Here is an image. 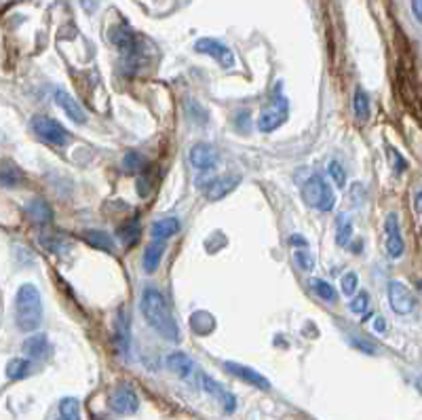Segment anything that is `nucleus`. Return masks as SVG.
<instances>
[{
	"instance_id": "obj_1",
	"label": "nucleus",
	"mask_w": 422,
	"mask_h": 420,
	"mask_svg": "<svg viewBox=\"0 0 422 420\" xmlns=\"http://www.w3.org/2000/svg\"><path fill=\"white\" fill-rule=\"evenodd\" d=\"M140 310L144 314L146 324L157 332L161 334L165 340L169 342H177L180 340V328H177V321L173 317V312L165 300V296L157 289V287H146L142 291V298H140Z\"/></svg>"
},
{
	"instance_id": "obj_2",
	"label": "nucleus",
	"mask_w": 422,
	"mask_h": 420,
	"mask_svg": "<svg viewBox=\"0 0 422 420\" xmlns=\"http://www.w3.org/2000/svg\"><path fill=\"white\" fill-rule=\"evenodd\" d=\"M15 324L22 332H36L43 324V298L36 285H22L15 296Z\"/></svg>"
},
{
	"instance_id": "obj_3",
	"label": "nucleus",
	"mask_w": 422,
	"mask_h": 420,
	"mask_svg": "<svg viewBox=\"0 0 422 420\" xmlns=\"http://www.w3.org/2000/svg\"><path fill=\"white\" fill-rule=\"evenodd\" d=\"M302 201L314 212H332L336 207V194L330 182L319 173L310 175L302 186Z\"/></svg>"
},
{
	"instance_id": "obj_4",
	"label": "nucleus",
	"mask_w": 422,
	"mask_h": 420,
	"mask_svg": "<svg viewBox=\"0 0 422 420\" xmlns=\"http://www.w3.org/2000/svg\"><path fill=\"white\" fill-rule=\"evenodd\" d=\"M287 119H289V99L283 95V85L277 82L275 95L268 99V103L262 108V113L258 117V129L262 133H272L281 125H285Z\"/></svg>"
},
{
	"instance_id": "obj_5",
	"label": "nucleus",
	"mask_w": 422,
	"mask_h": 420,
	"mask_svg": "<svg viewBox=\"0 0 422 420\" xmlns=\"http://www.w3.org/2000/svg\"><path fill=\"white\" fill-rule=\"evenodd\" d=\"M32 131L47 144H53V146H64L72 140V136L68 133V129L57 123L55 119L51 117H43V115H36L32 117Z\"/></svg>"
},
{
	"instance_id": "obj_6",
	"label": "nucleus",
	"mask_w": 422,
	"mask_h": 420,
	"mask_svg": "<svg viewBox=\"0 0 422 420\" xmlns=\"http://www.w3.org/2000/svg\"><path fill=\"white\" fill-rule=\"evenodd\" d=\"M194 51L196 53H203V55H209L214 57L222 68H233L235 66V53L231 51L228 45H224L222 41H216V38H198L194 43Z\"/></svg>"
},
{
	"instance_id": "obj_7",
	"label": "nucleus",
	"mask_w": 422,
	"mask_h": 420,
	"mask_svg": "<svg viewBox=\"0 0 422 420\" xmlns=\"http://www.w3.org/2000/svg\"><path fill=\"white\" fill-rule=\"evenodd\" d=\"M108 403H110V410H112L115 414H119V416H131V414H136L138 407H140L138 395H136L133 389L127 386V384L117 386V389L110 393Z\"/></svg>"
},
{
	"instance_id": "obj_8",
	"label": "nucleus",
	"mask_w": 422,
	"mask_h": 420,
	"mask_svg": "<svg viewBox=\"0 0 422 420\" xmlns=\"http://www.w3.org/2000/svg\"><path fill=\"white\" fill-rule=\"evenodd\" d=\"M388 302H391V308L397 312V314H407L414 310L416 306V300H414V294L409 291V287L401 281H391L388 283Z\"/></svg>"
},
{
	"instance_id": "obj_9",
	"label": "nucleus",
	"mask_w": 422,
	"mask_h": 420,
	"mask_svg": "<svg viewBox=\"0 0 422 420\" xmlns=\"http://www.w3.org/2000/svg\"><path fill=\"white\" fill-rule=\"evenodd\" d=\"M188 159H190V165L198 171H211L216 169L218 165V150L211 146V144H205V142H198L190 148L188 152Z\"/></svg>"
},
{
	"instance_id": "obj_10",
	"label": "nucleus",
	"mask_w": 422,
	"mask_h": 420,
	"mask_svg": "<svg viewBox=\"0 0 422 420\" xmlns=\"http://www.w3.org/2000/svg\"><path fill=\"white\" fill-rule=\"evenodd\" d=\"M384 233H386V254H388V258H393V260L401 258L403 249H405V243H403V237H401L397 214H388V218L384 222Z\"/></svg>"
},
{
	"instance_id": "obj_11",
	"label": "nucleus",
	"mask_w": 422,
	"mask_h": 420,
	"mask_svg": "<svg viewBox=\"0 0 422 420\" xmlns=\"http://www.w3.org/2000/svg\"><path fill=\"white\" fill-rule=\"evenodd\" d=\"M241 184V178L239 175H224V178H216L211 180L207 186H205V198L216 203V201H222L224 196H228L237 186Z\"/></svg>"
},
{
	"instance_id": "obj_12",
	"label": "nucleus",
	"mask_w": 422,
	"mask_h": 420,
	"mask_svg": "<svg viewBox=\"0 0 422 420\" xmlns=\"http://www.w3.org/2000/svg\"><path fill=\"white\" fill-rule=\"evenodd\" d=\"M224 368H226L228 374H233L235 378H239V380H243V382H247V384H252V386H256V389H262V391H268V389H270V382H268L260 372H256V370H252V368H247V365H243V363L226 361Z\"/></svg>"
},
{
	"instance_id": "obj_13",
	"label": "nucleus",
	"mask_w": 422,
	"mask_h": 420,
	"mask_svg": "<svg viewBox=\"0 0 422 420\" xmlns=\"http://www.w3.org/2000/svg\"><path fill=\"white\" fill-rule=\"evenodd\" d=\"M53 97H55V103L66 113V117H68L70 121H74L76 125H85V123H87V115H85L82 106H80V103H78L66 89H57Z\"/></svg>"
},
{
	"instance_id": "obj_14",
	"label": "nucleus",
	"mask_w": 422,
	"mask_h": 420,
	"mask_svg": "<svg viewBox=\"0 0 422 420\" xmlns=\"http://www.w3.org/2000/svg\"><path fill=\"white\" fill-rule=\"evenodd\" d=\"M110 41L123 55L127 57L138 55V36L127 26H115L110 30Z\"/></svg>"
},
{
	"instance_id": "obj_15",
	"label": "nucleus",
	"mask_w": 422,
	"mask_h": 420,
	"mask_svg": "<svg viewBox=\"0 0 422 420\" xmlns=\"http://www.w3.org/2000/svg\"><path fill=\"white\" fill-rule=\"evenodd\" d=\"M201 382H203V389H205L211 397H216V399L222 403V407H224L226 412H235L237 399H235V395H233L226 386H222L218 380H214L211 376H203Z\"/></svg>"
},
{
	"instance_id": "obj_16",
	"label": "nucleus",
	"mask_w": 422,
	"mask_h": 420,
	"mask_svg": "<svg viewBox=\"0 0 422 420\" xmlns=\"http://www.w3.org/2000/svg\"><path fill=\"white\" fill-rule=\"evenodd\" d=\"M24 355L28 359H45L49 353H51V345H49V338L45 334H34L30 336L26 342H24Z\"/></svg>"
},
{
	"instance_id": "obj_17",
	"label": "nucleus",
	"mask_w": 422,
	"mask_h": 420,
	"mask_svg": "<svg viewBox=\"0 0 422 420\" xmlns=\"http://www.w3.org/2000/svg\"><path fill=\"white\" fill-rule=\"evenodd\" d=\"M167 368L177 378H188L194 370V363L186 353H171V355H167Z\"/></svg>"
},
{
	"instance_id": "obj_18",
	"label": "nucleus",
	"mask_w": 422,
	"mask_h": 420,
	"mask_svg": "<svg viewBox=\"0 0 422 420\" xmlns=\"http://www.w3.org/2000/svg\"><path fill=\"white\" fill-rule=\"evenodd\" d=\"M163 254H165V241H152V243L146 247V252H144V262H142V264H144L146 275L157 273V268H159V264H161Z\"/></svg>"
},
{
	"instance_id": "obj_19",
	"label": "nucleus",
	"mask_w": 422,
	"mask_h": 420,
	"mask_svg": "<svg viewBox=\"0 0 422 420\" xmlns=\"http://www.w3.org/2000/svg\"><path fill=\"white\" fill-rule=\"evenodd\" d=\"M180 233V220L177 218H163L152 224V239L154 241H167L169 237Z\"/></svg>"
},
{
	"instance_id": "obj_20",
	"label": "nucleus",
	"mask_w": 422,
	"mask_h": 420,
	"mask_svg": "<svg viewBox=\"0 0 422 420\" xmlns=\"http://www.w3.org/2000/svg\"><path fill=\"white\" fill-rule=\"evenodd\" d=\"M353 110H355L357 121H361V123H368V121H370V115H372L370 95H368L363 89H357L355 95H353Z\"/></svg>"
},
{
	"instance_id": "obj_21",
	"label": "nucleus",
	"mask_w": 422,
	"mask_h": 420,
	"mask_svg": "<svg viewBox=\"0 0 422 420\" xmlns=\"http://www.w3.org/2000/svg\"><path fill=\"white\" fill-rule=\"evenodd\" d=\"M85 241H87L89 245L97 247V249L108 252V254L115 252V241L110 239L108 233H103V231H87V233H85Z\"/></svg>"
},
{
	"instance_id": "obj_22",
	"label": "nucleus",
	"mask_w": 422,
	"mask_h": 420,
	"mask_svg": "<svg viewBox=\"0 0 422 420\" xmlns=\"http://www.w3.org/2000/svg\"><path fill=\"white\" fill-rule=\"evenodd\" d=\"M336 243L340 247H347L353 239V222H351V216L349 214H340L338 220H336Z\"/></svg>"
},
{
	"instance_id": "obj_23",
	"label": "nucleus",
	"mask_w": 422,
	"mask_h": 420,
	"mask_svg": "<svg viewBox=\"0 0 422 420\" xmlns=\"http://www.w3.org/2000/svg\"><path fill=\"white\" fill-rule=\"evenodd\" d=\"M28 216L32 222H38V224H47L51 222L53 214H51V207L45 203V201H32L28 205Z\"/></svg>"
},
{
	"instance_id": "obj_24",
	"label": "nucleus",
	"mask_w": 422,
	"mask_h": 420,
	"mask_svg": "<svg viewBox=\"0 0 422 420\" xmlns=\"http://www.w3.org/2000/svg\"><path fill=\"white\" fill-rule=\"evenodd\" d=\"M32 370V361L30 359H24V357H17V359H11L7 363V376L11 380H22L30 374Z\"/></svg>"
},
{
	"instance_id": "obj_25",
	"label": "nucleus",
	"mask_w": 422,
	"mask_h": 420,
	"mask_svg": "<svg viewBox=\"0 0 422 420\" xmlns=\"http://www.w3.org/2000/svg\"><path fill=\"white\" fill-rule=\"evenodd\" d=\"M310 289H312V294L316 298H321L323 302H336V298H338L336 289L328 281H323V279H312L310 281Z\"/></svg>"
},
{
	"instance_id": "obj_26",
	"label": "nucleus",
	"mask_w": 422,
	"mask_h": 420,
	"mask_svg": "<svg viewBox=\"0 0 422 420\" xmlns=\"http://www.w3.org/2000/svg\"><path fill=\"white\" fill-rule=\"evenodd\" d=\"M117 342H119L123 355H127V351H129V319H127L125 310L119 312V321H117Z\"/></svg>"
},
{
	"instance_id": "obj_27",
	"label": "nucleus",
	"mask_w": 422,
	"mask_h": 420,
	"mask_svg": "<svg viewBox=\"0 0 422 420\" xmlns=\"http://www.w3.org/2000/svg\"><path fill=\"white\" fill-rule=\"evenodd\" d=\"M59 418L64 420H80V403L74 397H66L59 403Z\"/></svg>"
},
{
	"instance_id": "obj_28",
	"label": "nucleus",
	"mask_w": 422,
	"mask_h": 420,
	"mask_svg": "<svg viewBox=\"0 0 422 420\" xmlns=\"http://www.w3.org/2000/svg\"><path fill=\"white\" fill-rule=\"evenodd\" d=\"M119 237L123 239V243H125L127 247H129L131 243H136V239L140 237V222H138V218L125 222V224L119 229Z\"/></svg>"
},
{
	"instance_id": "obj_29",
	"label": "nucleus",
	"mask_w": 422,
	"mask_h": 420,
	"mask_svg": "<svg viewBox=\"0 0 422 420\" xmlns=\"http://www.w3.org/2000/svg\"><path fill=\"white\" fill-rule=\"evenodd\" d=\"M123 167H125L127 173H138V171H142L146 167V159H144V154H140L136 150H129L125 154V159H123Z\"/></svg>"
},
{
	"instance_id": "obj_30",
	"label": "nucleus",
	"mask_w": 422,
	"mask_h": 420,
	"mask_svg": "<svg viewBox=\"0 0 422 420\" xmlns=\"http://www.w3.org/2000/svg\"><path fill=\"white\" fill-rule=\"evenodd\" d=\"M293 262H296V266H298L300 270H304V273H310V270L314 268V258H312V254L308 252V247L296 249V252H293Z\"/></svg>"
},
{
	"instance_id": "obj_31",
	"label": "nucleus",
	"mask_w": 422,
	"mask_h": 420,
	"mask_svg": "<svg viewBox=\"0 0 422 420\" xmlns=\"http://www.w3.org/2000/svg\"><path fill=\"white\" fill-rule=\"evenodd\" d=\"M20 180H22V173H20L17 167H3V169H0V184H3V186L13 188V186L20 184Z\"/></svg>"
},
{
	"instance_id": "obj_32",
	"label": "nucleus",
	"mask_w": 422,
	"mask_h": 420,
	"mask_svg": "<svg viewBox=\"0 0 422 420\" xmlns=\"http://www.w3.org/2000/svg\"><path fill=\"white\" fill-rule=\"evenodd\" d=\"M328 173L332 175V180H334V184H336L338 188H344V186H347V171H344V167H342L338 161H330Z\"/></svg>"
},
{
	"instance_id": "obj_33",
	"label": "nucleus",
	"mask_w": 422,
	"mask_h": 420,
	"mask_svg": "<svg viewBox=\"0 0 422 420\" xmlns=\"http://www.w3.org/2000/svg\"><path fill=\"white\" fill-rule=\"evenodd\" d=\"M340 287H342V294L344 296H355L357 287H359V277L357 273H347L340 281Z\"/></svg>"
},
{
	"instance_id": "obj_34",
	"label": "nucleus",
	"mask_w": 422,
	"mask_h": 420,
	"mask_svg": "<svg viewBox=\"0 0 422 420\" xmlns=\"http://www.w3.org/2000/svg\"><path fill=\"white\" fill-rule=\"evenodd\" d=\"M368 306H370V296H368L365 291H359L357 298L351 302V310H353L355 314H363V312L368 310Z\"/></svg>"
},
{
	"instance_id": "obj_35",
	"label": "nucleus",
	"mask_w": 422,
	"mask_h": 420,
	"mask_svg": "<svg viewBox=\"0 0 422 420\" xmlns=\"http://www.w3.org/2000/svg\"><path fill=\"white\" fill-rule=\"evenodd\" d=\"M80 3H82V9L87 13H93L97 9V5H99V0H80Z\"/></svg>"
},
{
	"instance_id": "obj_36",
	"label": "nucleus",
	"mask_w": 422,
	"mask_h": 420,
	"mask_svg": "<svg viewBox=\"0 0 422 420\" xmlns=\"http://www.w3.org/2000/svg\"><path fill=\"white\" fill-rule=\"evenodd\" d=\"M289 243H291V245H300V247H308V241H306L304 237H300V235H291V237H289Z\"/></svg>"
},
{
	"instance_id": "obj_37",
	"label": "nucleus",
	"mask_w": 422,
	"mask_h": 420,
	"mask_svg": "<svg viewBox=\"0 0 422 420\" xmlns=\"http://www.w3.org/2000/svg\"><path fill=\"white\" fill-rule=\"evenodd\" d=\"M412 11H414V17L416 22L422 20V11H420V0H412Z\"/></svg>"
},
{
	"instance_id": "obj_38",
	"label": "nucleus",
	"mask_w": 422,
	"mask_h": 420,
	"mask_svg": "<svg viewBox=\"0 0 422 420\" xmlns=\"http://www.w3.org/2000/svg\"><path fill=\"white\" fill-rule=\"evenodd\" d=\"M372 328H374L376 332H384V330H386V324H384L382 317H376V319L372 321Z\"/></svg>"
},
{
	"instance_id": "obj_39",
	"label": "nucleus",
	"mask_w": 422,
	"mask_h": 420,
	"mask_svg": "<svg viewBox=\"0 0 422 420\" xmlns=\"http://www.w3.org/2000/svg\"><path fill=\"white\" fill-rule=\"evenodd\" d=\"M393 157H395V161H397V173H401V169L405 167V163H403V161L399 159V154H397L395 150H393Z\"/></svg>"
},
{
	"instance_id": "obj_40",
	"label": "nucleus",
	"mask_w": 422,
	"mask_h": 420,
	"mask_svg": "<svg viewBox=\"0 0 422 420\" xmlns=\"http://www.w3.org/2000/svg\"><path fill=\"white\" fill-rule=\"evenodd\" d=\"M416 212H420V192H416Z\"/></svg>"
},
{
	"instance_id": "obj_41",
	"label": "nucleus",
	"mask_w": 422,
	"mask_h": 420,
	"mask_svg": "<svg viewBox=\"0 0 422 420\" xmlns=\"http://www.w3.org/2000/svg\"><path fill=\"white\" fill-rule=\"evenodd\" d=\"M59 420H64V418H59Z\"/></svg>"
}]
</instances>
